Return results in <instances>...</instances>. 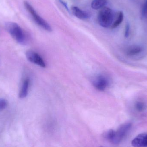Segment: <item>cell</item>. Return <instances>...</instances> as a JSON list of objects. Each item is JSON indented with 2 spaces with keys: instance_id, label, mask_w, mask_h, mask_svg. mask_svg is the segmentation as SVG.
Here are the masks:
<instances>
[{
  "instance_id": "cell-12",
  "label": "cell",
  "mask_w": 147,
  "mask_h": 147,
  "mask_svg": "<svg viewBox=\"0 0 147 147\" xmlns=\"http://www.w3.org/2000/svg\"><path fill=\"white\" fill-rule=\"evenodd\" d=\"M107 3V0H93L91 7L95 9H99L104 7Z\"/></svg>"
},
{
  "instance_id": "cell-14",
  "label": "cell",
  "mask_w": 147,
  "mask_h": 147,
  "mask_svg": "<svg viewBox=\"0 0 147 147\" xmlns=\"http://www.w3.org/2000/svg\"><path fill=\"white\" fill-rule=\"evenodd\" d=\"M8 105V102L4 98H0V112L7 108Z\"/></svg>"
},
{
  "instance_id": "cell-17",
  "label": "cell",
  "mask_w": 147,
  "mask_h": 147,
  "mask_svg": "<svg viewBox=\"0 0 147 147\" xmlns=\"http://www.w3.org/2000/svg\"><path fill=\"white\" fill-rule=\"evenodd\" d=\"M59 2L64 6L66 8V9H67L68 11H69V7H68V5H67V3L65 2L64 1H63V0H59Z\"/></svg>"
},
{
  "instance_id": "cell-8",
  "label": "cell",
  "mask_w": 147,
  "mask_h": 147,
  "mask_svg": "<svg viewBox=\"0 0 147 147\" xmlns=\"http://www.w3.org/2000/svg\"><path fill=\"white\" fill-rule=\"evenodd\" d=\"M143 48L142 47L138 45L131 46L127 48L126 53L129 57H134L142 52Z\"/></svg>"
},
{
  "instance_id": "cell-16",
  "label": "cell",
  "mask_w": 147,
  "mask_h": 147,
  "mask_svg": "<svg viewBox=\"0 0 147 147\" xmlns=\"http://www.w3.org/2000/svg\"><path fill=\"white\" fill-rule=\"evenodd\" d=\"M129 33H130V25L129 23H127L125 27V37L126 38H128L129 36Z\"/></svg>"
},
{
  "instance_id": "cell-1",
  "label": "cell",
  "mask_w": 147,
  "mask_h": 147,
  "mask_svg": "<svg viewBox=\"0 0 147 147\" xmlns=\"http://www.w3.org/2000/svg\"><path fill=\"white\" fill-rule=\"evenodd\" d=\"M132 127L131 123H124L121 125L116 131L110 130L108 131L105 134V138L114 144H119L127 136Z\"/></svg>"
},
{
  "instance_id": "cell-2",
  "label": "cell",
  "mask_w": 147,
  "mask_h": 147,
  "mask_svg": "<svg viewBox=\"0 0 147 147\" xmlns=\"http://www.w3.org/2000/svg\"><path fill=\"white\" fill-rule=\"evenodd\" d=\"M115 17V13L110 8L104 7L99 11L98 14V23L103 27H111Z\"/></svg>"
},
{
  "instance_id": "cell-5",
  "label": "cell",
  "mask_w": 147,
  "mask_h": 147,
  "mask_svg": "<svg viewBox=\"0 0 147 147\" xmlns=\"http://www.w3.org/2000/svg\"><path fill=\"white\" fill-rule=\"evenodd\" d=\"M26 57L29 62L35 64L42 68L46 67V64L43 59L37 53L32 51H28L26 53Z\"/></svg>"
},
{
  "instance_id": "cell-3",
  "label": "cell",
  "mask_w": 147,
  "mask_h": 147,
  "mask_svg": "<svg viewBox=\"0 0 147 147\" xmlns=\"http://www.w3.org/2000/svg\"><path fill=\"white\" fill-rule=\"evenodd\" d=\"M7 29L12 38L19 44L24 45L26 36L21 28L15 22H9L7 25Z\"/></svg>"
},
{
  "instance_id": "cell-11",
  "label": "cell",
  "mask_w": 147,
  "mask_h": 147,
  "mask_svg": "<svg viewBox=\"0 0 147 147\" xmlns=\"http://www.w3.org/2000/svg\"><path fill=\"white\" fill-rule=\"evenodd\" d=\"M123 18H124V15L123 12L119 11L118 13H117L116 14H115L114 21L111 26V28L113 29L120 26L121 23L122 22Z\"/></svg>"
},
{
  "instance_id": "cell-7",
  "label": "cell",
  "mask_w": 147,
  "mask_h": 147,
  "mask_svg": "<svg viewBox=\"0 0 147 147\" xmlns=\"http://www.w3.org/2000/svg\"><path fill=\"white\" fill-rule=\"evenodd\" d=\"M132 145L134 147H147V133L137 136L132 141Z\"/></svg>"
},
{
  "instance_id": "cell-9",
  "label": "cell",
  "mask_w": 147,
  "mask_h": 147,
  "mask_svg": "<svg viewBox=\"0 0 147 147\" xmlns=\"http://www.w3.org/2000/svg\"><path fill=\"white\" fill-rule=\"evenodd\" d=\"M29 83H30V80L28 78H26L23 81L20 93H19V97L20 98H25L27 96L28 94Z\"/></svg>"
},
{
  "instance_id": "cell-10",
  "label": "cell",
  "mask_w": 147,
  "mask_h": 147,
  "mask_svg": "<svg viewBox=\"0 0 147 147\" xmlns=\"http://www.w3.org/2000/svg\"><path fill=\"white\" fill-rule=\"evenodd\" d=\"M71 10L73 14L77 18L81 20H85L89 17L88 13L80 9L78 7L74 6L71 8Z\"/></svg>"
},
{
  "instance_id": "cell-13",
  "label": "cell",
  "mask_w": 147,
  "mask_h": 147,
  "mask_svg": "<svg viewBox=\"0 0 147 147\" xmlns=\"http://www.w3.org/2000/svg\"><path fill=\"white\" fill-rule=\"evenodd\" d=\"M135 107L137 111L142 112L146 109L147 105L144 102L142 101H137L135 104Z\"/></svg>"
},
{
  "instance_id": "cell-15",
  "label": "cell",
  "mask_w": 147,
  "mask_h": 147,
  "mask_svg": "<svg viewBox=\"0 0 147 147\" xmlns=\"http://www.w3.org/2000/svg\"><path fill=\"white\" fill-rule=\"evenodd\" d=\"M142 16L143 18H147V0H146L142 6Z\"/></svg>"
},
{
  "instance_id": "cell-6",
  "label": "cell",
  "mask_w": 147,
  "mask_h": 147,
  "mask_svg": "<svg viewBox=\"0 0 147 147\" xmlns=\"http://www.w3.org/2000/svg\"><path fill=\"white\" fill-rule=\"evenodd\" d=\"M92 84L98 90L104 91L109 86V81L105 76L100 75L93 80Z\"/></svg>"
},
{
  "instance_id": "cell-4",
  "label": "cell",
  "mask_w": 147,
  "mask_h": 147,
  "mask_svg": "<svg viewBox=\"0 0 147 147\" xmlns=\"http://www.w3.org/2000/svg\"><path fill=\"white\" fill-rule=\"evenodd\" d=\"M24 6L25 8L30 13L32 16L34 20L36 23L40 26L43 29L46 31L49 32L52 31V29L50 25L43 19L40 17L38 13L36 12L33 7L27 1L24 2Z\"/></svg>"
}]
</instances>
